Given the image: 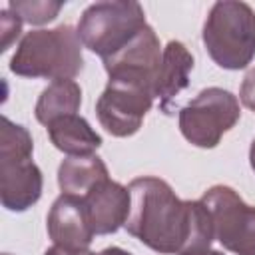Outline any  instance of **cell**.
I'll return each mask as SVG.
<instances>
[{"label": "cell", "mask_w": 255, "mask_h": 255, "mask_svg": "<svg viewBox=\"0 0 255 255\" xmlns=\"http://www.w3.org/2000/svg\"><path fill=\"white\" fill-rule=\"evenodd\" d=\"M82 106V88L74 80H56L48 84L34 106V116L42 126L58 118L78 114Z\"/></svg>", "instance_id": "obj_15"}, {"label": "cell", "mask_w": 255, "mask_h": 255, "mask_svg": "<svg viewBox=\"0 0 255 255\" xmlns=\"http://www.w3.org/2000/svg\"><path fill=\"white\" fill-rule=\"evenodd\" d=\"M98 255H131V253L126 251V249H122V247H106Z\"/></svg>", "instance_id": "obj_20"}, {"label": "cell", "mask_w": 255, "mask_h": 255, "mask_svg": "<svg viewBox=\"0 0 255 255\" xmlns=\"http://www.w3.org/2000/svg\"><path fill=\"white\" fill-rule=\"evenodd\" d=\"M44 255H98V253H94V251H90V249H84V251H70V249H62V247H58V245H52L50 249L44 251Z\"/></svg>", "instance_id": "obj_19"}, {"label": "cell", "mask_w": 255, "mask_h": 255, "mask_svg": "<svg viewBox=\"0 0 255 255\" xmlns=\"http://www.w3.org/2000/svg\"><path fill=\"white\" fill-rule=\"evenodd\" d=\"M108 167L102 157L94 155H80V157H66L58 167V185L62 193L86 197L100 181L108 179Z\"/></svg>", "instance_id": "obj_14"}, {"label": "cell", "mask_w": 255, "mask_h": 255, "mask_svg": "<svg viewBox=\"0 0 255 255\" xmlns=\"http://www.w3.org/2000/svg\"><path fill=\"white\" fill-rule=\"evenodd\" d=\"M46 231L54 245L70 251L90 249L94 241V229L90 225L84 197L58 195L46 217Z\"/></svg>", "instance_id": "obj_10"}, {"label": "cell", "mask_w": 255, "mask_h": 255, "mask_svg": "<svg viewBox=\"0 0 255 255\" xmlns=\"http://www.w3.org/2000/svg\"><path fill=\"white\" fill-rule=\"evenodd\" d=\"M153 100L155 96L149 84L129 78H110L96 102V116L110 135L129 137L139 131Z\"/></svg>", "instance_id": "obj_8"}, {"label": "cell", "mask_w": 255, "mask_h": 255, "mask_svg": "<svg viewBox=\"0 0 255 255\" xmlns=\"http://www.w3.org/2000/svg\"><path fill=\"white\" fill-rule=\"evenodd\" d=\"M46 131L54 147L66 153L68 157L94 155L96 149H100L104 143L102 135L80 114L54 120L52 124L46 126Z\"/></svg>", "instance_id": "obj_13"}, {"label": "cell", "mask_w": 255, "mask_h": 255, "mask_svg": "<svg viewBox=\"0 0 255 255\" xmlns=\"http://www.w3.org/2000/svg\"><path fill=\"white\" fill-rule=\"evenodd\" d=\"M211 215L215 239L235 255H255V205L229 185L217 183L199 199Z\"/></svg>", "instance_id": "obj_7"}, {"label": "cell", "mask_w": 255, "mask_h": 255, "mask_svg": "<svg viewBox=\"0 0 255 255\" xmlns=\"http://www.w3.org/2000/svg\"><path fill=\"white\" fill-rule=\"evenodd\" d=\"M209 58L223 70H243L255 58V10L241 0L211 4L201 32Z\"/></svg>", "instance_id": "obj_4"}, {"label": "cell", "mask_w": 255, "mask_h": 255, "mask_svg": "<svg viewBox=\"0 0 255 255\" xmlns=\"http://www.w3.org/2000/svg\"><path fill=\"white\" fill-rule=\"evenodd\" d=\"M249 165L255 171V139L251 141V147H249Z\"/></svg>", "instance_id": "obj_22"}, {"label": "cell", "mask_w": 255, "mask_h": 255, "mask_svg": "<svg viewBox=\"0 0 255 255\" xmlns=\"http://www.w3.org/2000/svg\"><path fill=\"white\" fill-rule=\"evenodd\" d=\"M22 18L18 14H14L8 6L0 10V34H2V46L0 50L6 52L10 48L12 42H16V38L22 32Z\"/></svg>", "instance_id": "obj_17"}, {"label": "cell", "mask_w": 255, "mask_h": 255, "mask_svg": "<svg viewBox=\"0 0 255 255\" xmlns=\"http://www.w3.org/2000/svg\"><path fill=\"white\" fill-rule=\"evenodd\" d=\"M30 131L2 116L0 128V201L12 213L28 211L42 197V169L32 159Z\"/></svg>", "instance_id": "obj_3"}, {"label": "cell", "mask_w": 255, "mask_h": 255, "mask_svg": "<svg viewBox=\"0 0 255 255\" xmlns=\"http://www.w3.org/2000/svg\"><path fill=\"white\" fill-rule=\"evenodd\" d=\"M84 205L94 233L112 235L126 225L131 207V195L126 185L108 177L84 197Z\"/></svg>", "instance_id": "obj_11"}, {"label": "cell", "mask_w": 255, "mask_h": 255, "mask_svg": "<svg viewBox=\"0 0 255 255\" xmlns=\"http://www.w3.org/2000/svg\"><path fill=\"white\" fill-rule=\"evenodd\" d=\"M2 255H8V253H2Z\"/></svg>", "instance_id": "obj_23"}, {"label": "cell", "mask_w": 255, "mask_h": 255, "mask_svg": "<svg viewBox=\"0 0 255 255\" xmlns=\"http://www.w3.org/2000/svg\"><path fill=\"white\" fill-rule=\"evenodd\" d=\"M82 48L78 32L70 24L30 30L18 42L8 68L20 78L74 80L84 70Z\"/></svg>", "instance_id": "obj_2"}, {"label": "cell", "mask_w": 255, "mask_h": 255, "mask_svg": "<svg viewBox=\"0 0 255 255\" xmlns=\"http://www.w3.org/2000/svg\"><path fill=\"white\" fill-rule=\"evenodd\" d=\"M193 70V54L179 40H169L161 54V64L153 82V96L159 100L161 112L169 114V104L175 96L189 86Z\"/></svg>", "instance_id": "obj_12"}, {"label": "cell", "mask_w": 255, "mask_h": 255, "mask_svg": "<svg viewBox=\"0 0 255 255\" xmlns=\"http://www.w3.org/2000/svg\"><path fill=\"white\" fill-rule=\"evenodd\" d=\"M183 255H223L221 251H215V249H211V247H207V249H197V251H187V253H183Z\"/></svg>", "instance_id": "obj_21"}, {"label": "cell", "mask_w": 255, "mask_h": 255, "mask_svg": "<svg viewBox=\"0 0 255 255\" xmlns=\"http://www.w3.org/2000/svg\"><path fill=\"white\" fill-rule=\"evenodd\" d=\"M8 8L22 18V22L32 26H42L60 14L64 8V2L56 0H8Z\"/></svg>", "instance_id": "obj_16"}, {"label": "cell", "mask_w": 255, "mask_h": 255, "mask_svg": "<svg viewBox=\"0 0 255 255\" xmlns=\"http://www.w3.org/2000/svg\"><path fill=\"white\" fill-rule=\"evenodd\" d=\"M163 48L159 44V38L155 30L145 24L128 46H124L120 52H116L110 58H104V70L108 78H129L143 84H149L153 88L159 64H161Z\"/></svg>", "instance_id": "obj_9"}, {"label": "cell", "mask_w": 255, "mask_h": 255, "mask_svg": "<svg viewBox=\"0 0 255 255\" xmlns=\"http://www.w3.org/2000/svg\"><path fill=\"white\" fill-rule=\"evenodd\" d=\"M145 24L141 4L133 0H102L82 12L76 32L82 46L104 60L128 46Z\"/></svg>", "instance_id": "obj_5"}, {"label": "cell", "mask_w": 255, "mask_h": 255, "mask_svg": "<svg viewBox=\"0 0 255 255\" xmlns=\"http://www.w3.org/2000/svg\"><path fill=\"white\" fill-rule=\"evenodd\" d=\"M131 207L124 229L159 255H183L211 247L213 223L205 205L179 199L171 185L155 175H141L128 185Z\"/></svg>", "instance_id": "obj_1"}, {"label": "cell", "mask_w": 255, "mask_h": 255, "mask_svg": "<svg viewBox=\"0 0 255 255\" xmlns=\"http://www.w3.org/2000/svg\"><path fill=\"white\" fill-rule=\"evenodd\" d=\"M239 100L247 110L255 112V68H251L245 74L241 88H239Z\"/></svg>", "instance_id": "obj_18"}, {"label": "cell", "mask_w": 255, "mask_h": 255, "mask_svg": "<svg viewBox=\"0 0 255 255\" xmlns=\"http://www.w3.org/2000/svg\"><path fill=\"white\" fill-rule=\"evenodd\" d=\"M241 118L237 96L229 90L211 86L201 90L177 114L181 135L195 147L213 149Z\"/></svg>", "instance_id": "obj_6"}]
</instances>
